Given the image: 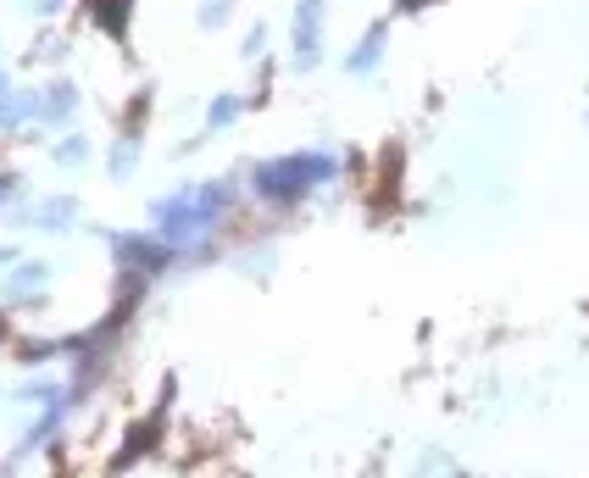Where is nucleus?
<instances>
[{"instance_id": "f257e3e1", "label": "nucleus", "mask_w": 589, "mask_h": 478, "mask_svg": "<svg viewBox=\"0 0 589 478\" xmlns=\"http://www.w3.org/2000/svg\"><path fill=\"white\" fill-rule=\"evenodd\" d=\"M328 179H340V168H333L328 150H295V156H273V162H262L257 173H250V190H257L268 206H295V201H306Z\"/></svg>"}, {"instance_id": "f03ea898", "label": "nucleus", "mask_w": 589, "mask_h": 478, "mask_svg": "<svg viewBox=\"0 0 589 478\" xmlns=\"http://www.w3.org/2000/svg\"><path fill=\"white\" fill-rule=\"evenodd\" d=\"M322 23L328 0H295V72H312L322 61Z\"/></svg>"}, {"instance_id": "7ed1b4c3", "label": "nucleus", "mask_w": 589, "mask_h": 478, "mask_svg": "<svg viewBox=\"0 0 589 478\" xmlns=\"http://www.w3.org/2000/svg\"><path fill=\"white\" fill-rule=\"evenodd\" d=\"M72 217H78V201L72 195H50V201H39V206H29L18 223L23 228H45V234H61V228H72Z\"/></svg>"}, {"instance_id": "20e7f679", "label": "nucleus", "mask_w": 589, "mask_h": 478, "mask_svg": "<svg viewBox=\"0 0 589 478\" xmlns=\"http://www.w3.org/2000/svg\"><path fill=\"white\" fill-rule=\"evenodd\" d=\"M384 39H389V29H384V23H373V29H367V34L356 39V50L346 56V72H351V78L373 72V67L384 61Z\"/></svg>"}, {"instance_id": "39448f33", "label": "nucleus", "mask_w": 589, "mask_h": 478, "mask_svg": "<svg viewBox=\"0 0 589 478\" xmlns=\"http://www.w3.org/2000/svg\"><path fill=\"white\" fill-rule=\"evenodd\" d=\"M72 112H78V90L72 84H45L39 90V112H34L39 123H67Z\"/></svg>"}, {"instance_id": "423d86ee", "label": "nucleus", "mask_w": 589, "mask_h": 478, "mask_svg": "<svg viewBox=\"0 0 589 478\" xmlns=\"http://www.w3.org/2000/svg\"><path fill=\"white\" fill-rule=\"evenodd\" d=\"M45 278H50V262H23L7 284H0V295H12V300H23V295H34V289H45Z\"/></svg>"}, {"instance_id": "0eeeda50", "label": "nucleus", "mask_w": 589, "mask_h": 478, "mask_svg": "<svg viewBox=\"0 0 589 478\" xmlns=\"http://www.w3.org/2000/svg\"><path fill=\"white\" fill-rule=\"evenodd\" d=\"M39 112V95H23V90H7L0 95V128H18L23 117Z\"/></svg>"}, {"instance_id": "6e6552de", "label": "nucleus", "mask_w": 589, "mask_h": 478, "mask_svg": "<svg viewBox=\"0 0 589 478\" xmlns=\"http://www.w3.org/2000/svg\"><path fill=\"white\" fill-rule=\"evenodd\" d=\"M134 162H139V134H123V139L112 145V162H106V168H112V179H128Z\"/></svg>"}, {"instance_id": "1a4fd4ad", "label": "nucleus", "mask_w": 589, "mask_h": 478, "mask_svg": "<svg viewBox=\"0 0 589 478\" xmlns=\"http://www.w3.org/2000/svg\"><path fill=\"white\" fill-rule=\"evenodd\" d=\"M50 156H56V168H83V162H90V139H83V134H67Z\"/></svg>"}, {"instance_id": "9d476101", "label": "nucleus", "mask_w": 589, "mask_h": 478, "mask_svg": "<svg viewBox=\"0 0 589 478\" xmlns=\"http://www.w3.org/2000/svg\"><path fill=\"white\" fill-rule=\"evenodd\" d=\"M234 18V0H201V7H195V23L212 34V29H223Z\"/></svg>"}, {"instance_id": "9b49d317", "label": "nucleus", "mask_w": 589, "mask_h": 478, "mask_svg": "<svg viewBox=\"0 0 589 478\" xmlns=\"http://www.w3.org/2000/svg\"><path fill=\"white\" fill-rule=\"evenodd\" d=\"M239 112H245V101H239V95H217V101L206 106V123H212V128H228Z\"/></svg>"}, {"instance_id": "f8f14e48", "label": "nucleus", "mask_w": 589, "mask_h": 478, "mask_svg": "<svg viewBox=\"0 0 589 478\" xmlns=\"http://www.w3.org/2000/svg\"><path fill=\"white\" fill-rule=\"evenodd\" d=\"M128 7H134V0H95V18H101V23H106V29L117 34V29H123V12H128Z\"/></svg>"}, {"instance_id": "ddd939ff", "label": "nucleus", "mask_w": 589, "mask_h": 478, "mask_svg": "<svg viewBox=\"0 0 589 478\" xmlns=\"http://www.w3.org/2000/svg\"><path fill=\"white\" fill-rule=\"evenodd\" d=\"M262 50H268V23H250V34H245V45H239V56H245V61H257Z\"/></svg>"}, {"instance_id": "4468645a", "label": "nucleus", "mask_w": 589, "mask_h": 478, "mask_svg": "<svg viewBox=\"0 0 589 478\" xmlns=\"http://www.w3.org/2000/svg\"><path fill=\"white\" fill-rule=\"evenodd\" d=\"M417 467H423V473H456V456L451 451H423V456H417Z\"/></svg>"}, {"instance_id": "2eb2a0df", "label": "nucleus", "mask_w": 589, "mask_h": 478, "mask_svg": "<svg viewBox=\"0 0 589 478\" xmlns=\"http://www.w3.org/2000/svg\"><path fill=\"white\" fill-rule=\"evenodd\" d=\"M23 12H29V18H56L61 0H23Z\"/></svg>"}, {"instance_id": "dca6fc26", "label": "nucleus", "mask_w": 589, "mask_h": 478, "mask_svg": "<svg viewBox=\"0 0 589 478\" xmlns=\"http://www.w3.org/2000/svg\"><path fill=\"white\" fill-rule=\"evenodd\" d=\"M18 195H23V184H18V179H0V212H7Z\"/></svg>"}, {"instance_id": "f3484780", "label": "nucleus", "mask_w": 589, "mask_h": 478, "mask_svg": "<svg viewBox=\"0 0 589 478\" xmlns=\"http://www.w3.org/2000/svg\"><path fill=\"white\" fill-rule=\"evenodd\" d=\"M12 257H18V251H12V246H7V251H0V262H12Z\"/></svg>"}, {"instance_id": "a211bd4d", "label": "nucleus", "mask_w": 589, "mask_h": 478, "mask_svg": "<svg viewBox=\"0 0 589 478\" xmlns=\"http://www.w3.org/2000/svg\"><path fill=\"white\" fill-rule=\"evenodd\" d=\"M7 90H12V84H7V72H0V95H7Z\"/></svg>"}]
</instances>
